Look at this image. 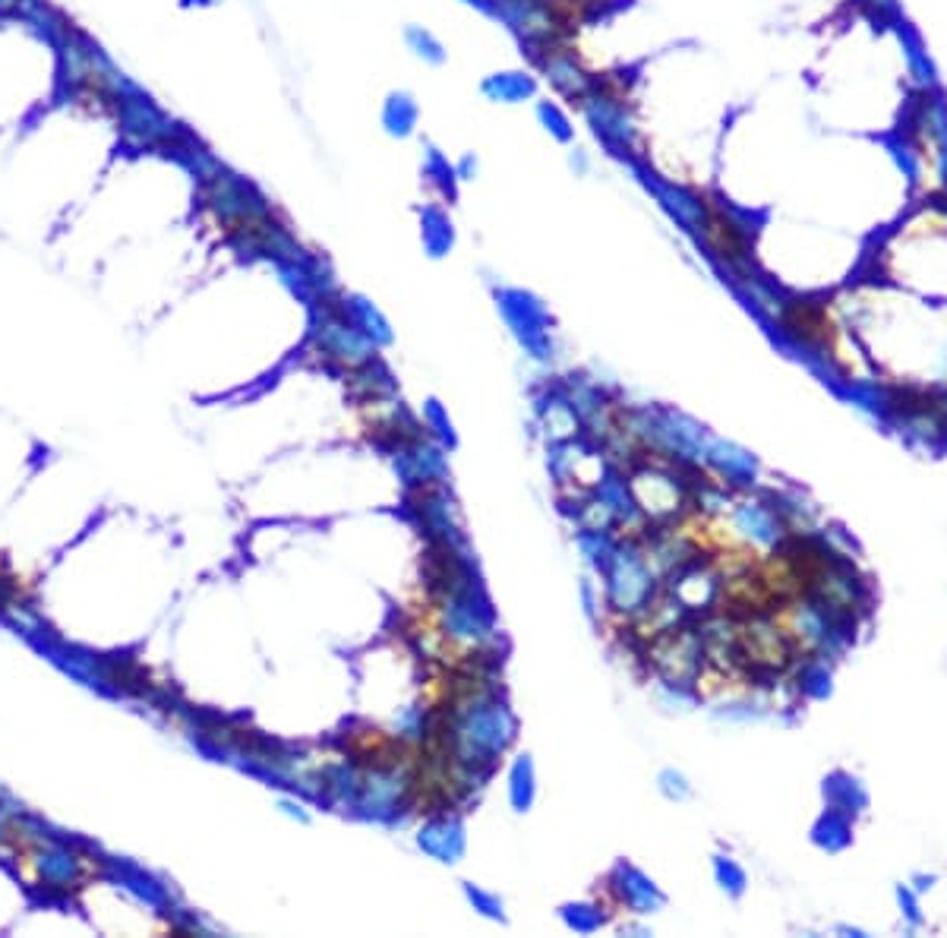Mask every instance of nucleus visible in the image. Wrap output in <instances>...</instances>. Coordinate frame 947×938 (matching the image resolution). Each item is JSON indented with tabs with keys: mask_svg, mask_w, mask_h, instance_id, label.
<instances>
[{
	"mask_svg": "<svg viewBox=\"0 0 947 938\" xmlns=\"http://www.w3.org/2000/svg\"><path fill=\"white\" fill-rule=\"evenodd\" d=\"M632 493L638 506L648 512L651 518H673L682 512V493H679V484L673 481L670 474H663L657 468H644L641 474H635V484H632Z\"/></svg>",
	"mask_w": 947,
	"mask_h": 938,
	"instance_id": "obj_4",
	"label": "nucleus"
},
{
	"mask_svg": "<svg viewBox=\"0 0 947 938\" xmlns=\"http://www.w3.org/2000/svg\"><path fill=\"white\" fill-rule=\"evenodd\" d=\"M10 19H16L19 26L29 29L38 42H45L51 51L64 42V35L73 29L70 19L60 13L54 4H48V0H23V4L13 10Z\"/></svg>",
	"mask_w": 947,
	"mask_h": 938,
	"instance_id": "obj_5",
	"label": "nucleus"
},
{
	"mask_svg": "<svg viewBox=\"0 0 947 938\" xmlns=\"http://www.w3.org/2000/svg\"><path fill=\"white\" fill-rule=\"evenodd\" d=\"M698 234L704 237V244H708V250L720 259L723 266H730L733 272H742V275L752 272V263H755L752 234L727 206L701 196L698 199Z\"/></svg>",
	"mask_w": 947,
	"mask_h": 938,
	"instance_id": "obj_2",
	"label": "nucleus"
},
{
	"mask_svg": "<svg viewBox=\"0 0 947 938\" xmlns=\"http://www.w3.org/2000/svg\"><path fill=\"white\" fill-rule=\"evenodd\" d=\"M777 319H780V329L787 332L793 342L831 357V361L840 357V326L828 301H818V297H790V301H783L777 307Z\"/></svg>",
	"mask_w": 947,
	"mask_h": 938,
	"instance_id": "obj_3",
	"label": "nucleus"
},
{
	"mask_svg": "<svg viewBox=\"0 0 947 938\" xmlns=\"http://www.w3.org/2000/svg\"><path fill=\"white\" fill-rule=\"evenodd\" d=\"M913 882H916V888H913V891H916V894H925V891H932V885H935V875H929V878H925V875H916Z\"/></svg>",
	"mask_w": 947,
	"mask_h": 938,
	"instance_id": "obj_7",
	"label": "nucleus"
},
{
	"mask_svg": "<svg viewBox=\"0 0 947 938\" xmlns=\"http://www.w3.org/2000/svg\"><path fill=\"white\" fill-rule=\"evenodd\" d=\"M102 48H98L86 32L76 26L64 35V42L54 48V102L76 105L83 98L95 95V67Z\"/></svg>",
	"mask_w": 947,
	"mask_h": 938,
	"instance_id": "obj_1",
	"label": "nucleus"
},
{
	"mask_svg": "<svg viewBox=\"0 0 947 938\" xmlns=\"http://www.w3.org/2000/svg\"><path fill=\"white\" fill-rule=\"evenodd\" d=\"M897 904H900L903 920L910 923L913 929H919V926L925 923V916H922V910H919V894H916L910 885H897Z\"/></svg>",
	"mask_w": 947,
	"mask_h": 938,
	"instance_id": "obj_6",
	"label": "nucleus"
}]
</instances>
